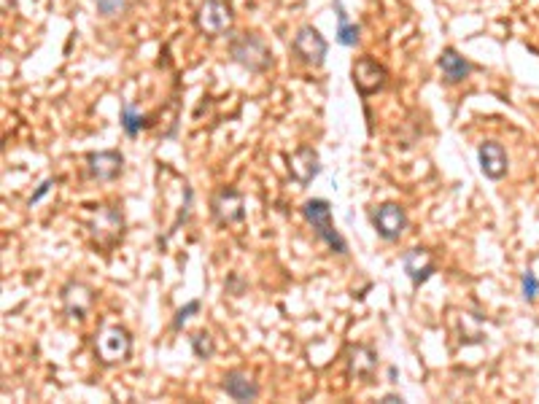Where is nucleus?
<instances>
[{
	"instance_id": "obj_1",
	"label": "nucleus",
	"mask_w": 539,
	"mask_h": 404,
	"mask_svg": "<svg viewBox=\"0 0 539 404\" xmlns=\"http://www.w3.org/2000/svg\"><path fill=\"white\" fill-rule=\"evenodd\" d=\"M302 216H305V221L316 229L318 240H324V243L329 246V251H335V253H340V256L348 253L346 237H343V235L335 229V224H332V205H329L326 200H321V197L308 200V202L302 205Z\"/></svg>"
},
{
	"instance_id": "obj_2",
	"label": "nucleus",
	"mask_w": 539,
	"mask_h": 404,
	"mask_svg": "<svg viewBox=\"0 0 539 404\" xmlns=\"http://www.w3.org/2000/svg\"><path fill=\"white\" fill-rule=\"evenodd\" d=\"M229 54L232 60L243 67H249L251 73H262L273 65V52L267 46V41L256 32H243L229 43Z\"/></svg>"
},
{
	"instance_id": "obj_3",
	"label": "nucleus",
	"mask_w": 539,
	"mask_h": 404,
	"mask_svg": "<svg viewBox=\"0 0 539 404\" xmlns=\"http://www.w3.org/2000/svg\"><path fill=\"white\" fill-rule=\"evenodd\" d=\"M291 52H294V54H297V57H299L305 65H310V67H321L324 60H326L329 43H326V38H324L313 25H305V28H299L297 35H294V41H291Z\"/></svg>"
},
{
	"instance_id": "obj_4",
	"label": "nucleus",
	"mask_w": 539,
	"mask_h": 404,
	"mask_svg": "<svg viewBox=\"0 0 539 404\" xmlns=\"http://www.w3.org/2000/svg\"><path fill=\"white\" fill-rule=\"evenodd\" d=\"M350 78H353V87L361 97H370V94L381 92L388 81V70L383 67L378 60L372 57H359L353 67H350Z\"/></svg>"
},
{
	"instance_id": "obj_5",
	"label": "nucleus",
	"mask_w": 539,
	"mask_h": 404,
	"mask_svg": "<svg viewBox=\"0 0 539 404\" xmlns=\"http://www.w3.org/2000/svg\"><path fill=\"white\" fill-rule=\"evenodd\" d=\"M132 348V337L125 326H108L95 340V353L103 364H116L125 361Z\"/></svg>"
},
{
	"instance_id": "obj_6",
	"label": "nucleus",
	"mask_w": 539,
	"mask_h": 404,
	"mask_svg": "<svg viewBox=\"0 0 539 404\" xmlns=\"http://www.w3.org/2000/svg\"><path fill=\"white\" fill-rule=\"evenodd\" d=\"M211 213L219 224H237L246 218V197L235 187H224L211 200Z\"/></svg>"
},
{
	"instance_id": "obj_7",
	"label": "nucleus",
	"mask_w": 539,
	"mask_h": 404,
	"mask_svg": "<svg viewBox=\"0 0 539 404\" xmlns=\"http://www.w3.org/2000/svg\"><path fill=\"white\" fill-rule=\"evenodd\" d=\"M197 28L205 35H224L232 28V8L224 0H202L197 11Z\"/></svg>"
},
{
	"instance_id": "obj_8",
	"label": "nucleus",
	"mask_w": 539,
	"mask_h": 404,
	"mask_svg": "<svg viewBox=\"0 0 539 404\" xmlns=\"http://www.w3.org/2000/svg\"><path fill=\"white\" fill-rule=\"evenodd\" d=\"M372 226H375V232L381 235L383 240L394 243V240L402 237V232L408 226V213L397 202H383L381 208L372 213Z\"/></svg>"
},
{
	"instance_id": "obj_9",
	"label": "nucleus",
	"mask_w": 539,
	"mask_h": 404,
	"mask_svg": "<svg viewBox=\"0 0 539 404\" xmlns=\"http://www.w3.org/2000/svg\"><path fill=\"white\" fill-rule=\"evenodd\" d=\"M477 159H480V170H483V176H485V178H491V181H502V178L507 176L509 159H507V151H505V146H502V143H496V140H485V143H480V149H477Z\"/></svg>"
},
{
	"instance_id": "obj_10",
	"label": "nucleus",
	"mask_w": 539,
	"mask_h": 404,
	"mask_svg": "<svg viewBox=\"0 0 539 404\" xmlns=\"http://www.w3.org/2000/svg\"><path fill=\"white\" fill-rule=\"evenodd\" d=\"M288 170H291V178L302 187H308L313 178H318L321 173V156L313 146H299L294 154L288 156Z\"/></svg>"
},
{
	"instance_id": "obj_11",
	"label": "nucleus",
	"mask_w": 539,
	"mask_h": 404,
	"mask_svg": "<svg viewBox=\"0 0 539 404\" xmlns=\"http://www.w3.org/2000/svg\"><path fill=\"white\" fill-rule=\"evenodd\" d=\"M222 391L229 399H235V402H254V399H259V394H262L254 377L249 372H243V370H229V372L224 374Z\"/></svg>"
},
{
	"instance_id": "obj_12",
	"label": "nucleus",
	"mask_w": 539,
	"mask_h": 404,
	"mask_svg": "<svg viewBox=\"0 0 539 404\" xmlns=\"http://www.w3.org/2000/svg\"><path fill=\"white\" fill-rule=\"evenodd\" d=\"M125 167V156L122 151H92L87 156V170L95 181H114L119 178Z\"/></svg>"
},
{
	"instance_id": "obj_13",
	"label": "nucleus",
	"mask_w": 539,
	"mask_h": 404,
	"mask_svg": "<svg viewBox=\"0 0 539 404\" xmlns=\"http://www.w3.org/2000/svg\"><path fill=\"white\" fill-rule=\"evenodd\" d=\"M402 267H405V273H408V278L415 288H421L426 280L432 278L434 273H437V264H434V259H432V253L426 248H412L405 253V259H402Z\"/></svg>"
},
{
	"instance_id": "obj_14",
	"label": "nucleus",
	"mask_w": 539,
	"mask_h": 404,
	"mask_svg": "<svg viewBox=\"0 0 539 404\" xmlns=\"http://www.w3.org/2000/svg\"><path fill=\"white\" fill-rule=\"evenodd\" d=\"M63 305H65L67 318L81 321V318L87 315V310H89V305H92V288L84 286V283L70 280V283L63 288Z\"/></svg>"
},
{
	"instance_id": "obj_15",
	"label": "nucleus",
	"mask_w": 539,
	"mask_h": 404,
	"mask_svg": "<svg viewBox=\"0 0 539 404\" xmlns=\"http://www.w3.org/2000/svg\"><path fill=\"white\" fill-rule=\"evenodd\" d=\"M440 70H443L445 81L447 84H461L464 78H469V73H472V63L464 57V54H458L453 46H447L443 49V54H440Z\"/></svg>"
},
{
	"instance_id": "obj_16",
	"label": "nucleus",
	"mask_w": 539,
	"mask_h": 404,
	"mask_svg": "<svg viewBox=\"0 0 539 404\" xmlns=\"http://www.w3.org/2000/svg\"><path fill=\"white\" fill-rule=\"evenodd\" d=\"M378 367V353L367 345H350L348 348V372L356 380H370Z\"/></svg>"
},
{
	"instance_id": "obj_17",
	"label": "nucleus",
	"mask_w": 539,
	"mask_h": 404,
	"mask_svg": "<svg viewBox=\"0 0 539 404\" xmlns=\"http://www.w3.org/2000/svg\"><path fill=\"white\" fill-rule=\"evenodd\" d=\"M332 3H335V14H337V35H335L337 43L340 46H356L359 38H361V28L356 22H348V14H346L340 0H332Z\"/></svg>"
},
{
	"instance_id": "obj_18",
	"label": "nucleus",
	"mask_w": 539,
	"mask_h": 404,
	"mask_svg": "<svg viewBox=\"0 0 539 404\" xmlns=\"http://www.w3.org/2000/svg\"><path fill=\"white\" fill-rule=\"evenodd\" d=\"M119 122H122V129H125V135H127V138H138V132L149 127V119H146L143 114H138V111H135L129 103H125V105H122Z\"/></svg>"
},
{
	"instance_id": "obj_19",
	"label": "nucleus",
	"mask_w": 539,
	"mask_h": 404,
	"mask_svg": "<svg viewBox=\"0 0 539 404\" xmlns=\"http://www.w3.org/2000/svg\"><path fill=\"white\" fill-rule=\"evenodd\" d=\"M189 342H191V350H194V356L197 359H211L213 356V350H216V345H213V337L208 334V332H194L189 337Z\"/></svg>"
},
{
	"instance_id": "obj_20",
	"label": "nucleus",
	"mask_w": 539,
	"mask_h": 404,
	"mask_svg": "<svg viewBox=\"0 0 539 404\" xmlns=\"http://www.w3.org/2000/svg\"><path fill=\"white\" fill-rule=\"evenodd\" d=\"M520 291H523V299H526V302H534L539 297V280L531 270H526V273L520 275Z\"/></svg>"
},
{
	"instance_id": "obj_21",
	"label": "nucleus",
	"mask_w": 539,
	"mask_h": 404,
	"mask_svg": "<svg viewBox=\"0 0 539 404\" xmlns=\"http://www.w3.org/2000/svg\"><path fill=\"white\" fill-rule=\"evenodd\" d=\"M197 312H200V302H197V299L187 302L181 310L176 312V318H173V329H176V332H181V329L187 326V321H189L191 315H197Z\"/></svg>"
},
{
	"instance_id": "obj_22",
	"label": "nucleus",
	"mask_w": 539,
	"mask_h": 404,
	"mask_svg": "<svg viewBox=\"0 0 539 404\" xmlns=\"http://www.w3.org/2000/svg\"><path fill=\"white\" fill-rule=\"evenodd\" d=\"M125 8V0H97V11L100 17H114Z\"/></svg>"
},
{
	"instance_id": "obj_23",
	"label": "nucleus",
	"mask_w": 539,
	"mask_h": 404,
	"mask_svg": "<svg viewBox=\"0 0 539 404\" xmlns=\"http://www.w3.org/2000/svg\"><path fill=\"white\" fill-rule=\"evenodd\" d=\"M54 187H57V181H54V178H46V181L41 184V187H38V189H35V191H32V197H30V200H28V202H30V208H32V205H35V202H41V200H43V194H49V191H52V189H54Z\"/></svg>"
},
{
	"instance_id": "obj_24",
	"label": "nucleus",
	"mask_w": 539,
	"mask_h": 404,
	"mask_svg": "<svg viewBox=\"0 0 539 404\" xmlns=\"http://www.w3.org/2000/svg\"><path fill=\"white\" fill-rule=\"evenodd\" d=\"M383 402L394 404V402H405V399H402V396H399V394H385V396H383Z\"/></svg>"
}]
</instances>
